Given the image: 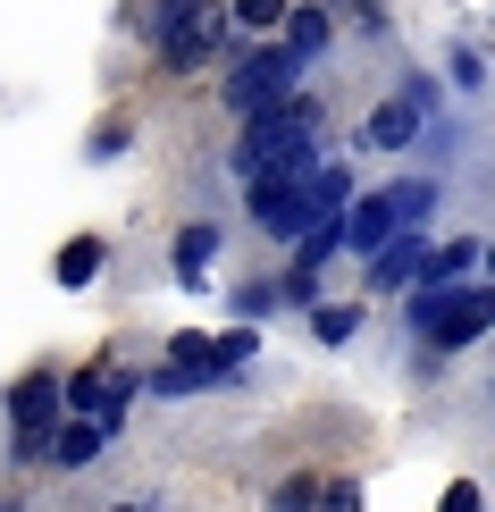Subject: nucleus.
<instances>
[{
    "instance_id": "obj_1",
    "label": "nucleus",
    "mask_w": 495,
    "mask_h": 512,
    "mask_svg": "<svg viewBox=\"0 0 495 512\" xmlns=\"http://www.w3.org/2000/svg\"><path fill=\"white\" fill-rule=\"evenodd\" d=\"M311 152H328V101H319V93H286V101L261 110V118H235L227 177H235V194H244V185H261V177L303 168Z\"/></svg>"
},
{
    "instance_id": "obj_2",
    "label": "nucleus",
    "mask_w": 495,
    "mask_h": 512,
    "mask_svg": "<svg viewBox=\"0 0 495 512\" xmlns=\"http://www.w3.org/2000/svg\"><path fill=\"white\" fill-rule=\"evenodd\" d=\"M303 68L286 59V42H235V59H227V76H219V110L227 118H261V110H277L286 93H303Z\"/></svg>"
},
{
    "instance_id": "obj_3",
    "label": "nucleus",
    "mask_w": 495,
    "mask_h": 512,
    "mask_svg": "<svg viewBox=\"0 0 495 512\" xmlns=\"http://www.w3.org/2000/svg\"><path fill=\"white\" fill-rule=\"evenodd\" d=\"M143 51H152L160 76H202L219 51H235V42H227V9H219V0H177L168 26L143 42Z\"/></svg>"
},
{
    "instance_id": "obj_4",
    "label": "nucleus",
    "mask_w": 495,
    "mask_h": 512,
    "mask_svg": "<svg viewBox=\"0 0 495 512\" xmlns=\"http://www.w3.org/2000/svg\"><path fill=\"white\" fill-rule=\"evenodd\" d=\"M9 471H42V445H51V429H59V370L51 361H34V370H17L9 378Z\"/></svg>"
},
{
    "instance_id": "obj_5",
    "label": "nucleus",
    "mask_w": 495,
    "mask_h": 512,
    "mask_svg": "<svg viewBox=\"0 0 495 512\" xmlns=\"http://www.w3.org/2000/svg\"><path fill=\"white\" fill-rule=\"evenodd\" d=\"M219 387V370H210V328H177L160 345V370H143V395L160 403H185V395H210Z\"/></svg>"
},
{
    "instance_id": "obj_6",
    "label": "nucleus",
    "mask_w": 495,
    "mask_h": 512,
    "mask_svg": "<svg viewBox=\"0 0 495 512\" xmlns=\"http://www.w3.org/2000/svg\"><path fill=\"white\" fill-rule=\"evenodd\" d=\"M487 328H495V286H487V277H462V286H454V303H445V311L420 328V345H437L445 361H454L462 345H479Z\"/></svg>"
},
{
    "instance_id": "obj_7",
    "label": "nucleus",
    "mask_w": 495,
    "mask_h": 512,
    "mask_svg": "<svg viewBox=\"0 0 495 512\" xmlns=\"http://www.w3.org/2000/svg\"><path fill=\"white\" fill-rule=\"evenodd\" d=\"M244 219H252V236H269V244H294L303 236V219H311V202H303V177H261V185H244Z\"/></svg>"
},
{
    "instance_id": "obj_8",
    "label": "nucleus",
    "mask_w": 495,
    "mask_h": 512,
    "mask_svg": "<svg viewBox=\"0 0 495 512\" xmlns=\"http://www.w3.org/2000/svg\"><path fill=\"white\" fill-rule=\"evenodd\" d=\"M277 42H286L294 68H319V59L336 51V0H286V17H277Z\"/></svg>"
},
{
    "instance_id": "obj_9",
    "label": "nucleus",
    "mask_w": 495,
    "mask_h": 512,
    "mask_svg": "<svg viewBox=\"0 0 495 512\" xmlns=\"http://www.w3.org/2000/svg\"><path fill=\"white\" fill-rule=\"evenodd\" d=\"M412 135H420V101L395 84V93H378L370 118H361V160H403V152H412Z\"/></svg>"
},
{
    "instance_id": "obj_10",
    "label": "nucleus",
    "mask_w": 495,
    "mask_h": 512,
    "mask_svg": "<svg viewBox=\"0 0 495 512\" xmlns=\"http://www.w3.org/2000/svg\"><path fill=\"white\" fill-rule=\"evenodd\" d=\"M428 261V227H395L378 252H361V277H370V294H403Z\"/></svg>"
},
{
    "instance_id": "obj_11",
    "label": "nucleus",
    "mask_w": 495,
    "mask_h": 512,
    "mask_svg": "<svg viewBox=\"0 0 495 512\" xmlns=\"http://www.w3.org/2000/svg\"><path fill=\"white\" fill-rule=\"evenodd\" d=\"M110 454V429H101L93 412H59V429H51V445H42V462H51V471H93V462Z\"/></svg>"
},
{
    "instance_id": "obj_12",
    "label": "nucleus",
    "mask_w": 495,
    "mask_h": 512,
    "mask_svg": "<svg viewBox=\"0 0 495 512\" xmlns=\"http://www.w3.org/2000/svg\"><path fill=\"white\" fill-rule=\"evenodd\" d=\"M219 244H227L219 219H185L177 236H168V277H177L185 294H202V277H210V261H219Z\"/></svg>"
},
{
    "instance_id": "obj_13",
    "label": "nucleus",
    "mask_w": 495,
    "mask_h": 512,
    "mask_svg": "<svg viewBox=\"0 0 495 512\" xmlns=\"http://www.w3.org/2000/svg\"><path fill=\"white\" fill-rule=\"evenodd\" d=\"M378 194H386V219H395V227H437V210H445V177L412 168V177H386Z\"/></svg>"
},
{
    "instance_id": "obj_14",
    "label": "nucleus",
    "mask_w": 495,
    "mask_h": 512,
    "mask_svg": "<svg viewBox=\"0 0 495 512\" xmlns=\"http://www.w3.org/2000/svg\"><path fill=\"white\" fill-rule=\"evenodd\" d=\"M101 269H110V236H93V227L51 252V286H59V294H93Z\"/></svg>"
},
{
    "instance_id": "obj_15",
    "label": "nucleus",
    "mask_w": 495,
    "mask_h": 512,
    "mask_svg": "<svg viewBox=\"0 0 495 512\" xmlns=\"http://www.w3.org/2000/svg\"><path fill=\"white\" fill-rule=\"evenodd\" d=\"M252 361H261V328H252V319H227V328H210V370H219V387H244Z\"/></svg>"
},
{
    "instance_id": "obj_16",
    "label": "nucleus",
    "mask_w": 495,
    "mask_h": 512,
    "mask_svg": "<svg viewBox=\"0 0 495 512\" xmlns=\"http://www.w3.org/2000/svg\"><path fill=\"white\" fill-rule=\"evenodd\" d=\"M479 261H487V236L479 227H462V236H428V261H420V277H437V286H462V277H479Z\"/></svg>"
},
{
    "instance_id": "obj_17",
    "label": "nucleus",
    "mask_w": 495,
    "mask_h": 512,
    "mask_svg": "<svg viewBox=\"0 0 495 512\" xmlns=\"http://www.w3.org/2000/svg\"><path fill=\"white\" fill-rule=\"evenodd\" d=\"M126 152H135V118H126V110H101L93 126H84V143H76L84 168H118Z\"/></svg>"
},
{
    "instance_id": "obj_18",
    "label": "nucleus",
    "mask_w": 495,
    "mask_h": 512,
    "mask_svg": "<svg viewBox=\"0 0 495 512\" xmlns=\"http://www.w3.org/2000/svg\"><path fill=\"white\" fill-rule=\"evenodd\" d=\"M445 93H462V101H479L487 93V51H479V42H445Z\"/></svg>"
},
{
    "instance_id": "obj_19",
    "label": "nucleus",
    "mask_w": 495,
    "mask_h": 512,
    "mask_svg": "<svg viewBox=\"0 0 495 512\" xmlns=\"http://www.w3.org/2000/svg\"><path fill=\"white\" fill-rule=\"evenodd\" d=\"M219 9H227V42H269L286 0H219Z\"/></svg>"
},
{
    "instance_id": "obj_20",
    "label": "nucleus",
    "mask_w": 495,
    "mask_h": 512,
    "mask_svg": "<svg viewBox=\"0 0 495 512\" xmlns=\"http://www.w3.org/2000/svg\"><path fill=\"white\" fill-rule=\"evenodd\" d=\"M303 328H311V345H353V336H361V303H311L303 311Z\"/></svg>"
},
{
    "instance_id": "obj_21",
    "label": "nucleus",
    "mask_w": 495,
    "mask_h": 512,
    "mask_svg": "<svg viewBox=\"0 0 495 512\" xmlns=\"http://www.w3.org/2000/svg\"><path fill=\"white\" fill-rule=\"evenodd\" d=\"M286 303H277V277H235L227 286V319H252V328H261V319H277Z\"/></svg>"
},
{
    "instance_id": "obj_22",
    "label": "nucleus",
    "mask_w": 495,
    "mask_h": 512,
    "mask_svg": "<svg viewBox=\"0 0 495 512\" xmlns=\"http://www.w3.org/2000/svg\"><path fill=\"white\" fill-rule=\"evenodd\" d=\"M336 26H353L361 42H395V9H386V0H344Z\"/></svg>"
},
{
    "instance_id": "obj_23",
    "label": "nucleus",
    "mask_w": 495,
    "mask_h": 512,
    "mask_svg": "<svg viewBox=\"0 0 495 512\" xmlns=\"http://www.w3.org/2000/svg\"><path fill=\"white\" fill-rule=\"evenodd\" d=\"M168 9H177V0H118V34L126 42H152L168 26Z\"/></svg>"
},
{
    "instance_id": "obj_24",
    "label": "nucleus",
    "mask_w": 495,
    "mask_h": 512,
    "mask_svg": "<svg viewBox=\"0 0 495 512\" xmlns=\"http://www.w3.org/2000/svg\"><path fill=\"white\" fill-rule=\"evenodd\" d=\"M311 504H319V471H286L261 496V512H311Z\"/></svg>"
},
{
    "instance_id": "obj_25",
    "label": "nucleus",
    "mask_w": 495,
    "mask_h": 512,
    "mask_svg": "<svg viewBox=\"0 0 495 512\" xmlns=\"http://www.w3.org/2000/svg\"><path fill=\"white\" fill-rule=\"evenodd\" d=\"M311 512H370V487H361L353 471H328L319 479V504Z\"/></svg>"
},
{
    "instance_id": "obj_26",
    "label": "nucleus",
    "mask_w": 495,
    "mask_h": 512,
    "mask_svg": "<svg viewBox=\"0 0 495 512\" xmlns=\"http://www.w3.org/2000/svg\"><path fill=\"white\" fill-rule=\"evenodd\" d=\"M437 512H487V487L479 479H454V487H445V504Z\"/></svg>"
},
{
    "instance_id": "obj_27",
    "label": "nucleus",
    "mask_w": 495,
    "mask_h": 512,
    "mask_svg": "<svg viewBox=\"0 0 495 512\" xmlns=\"http://www.w3.org/2000/svg\"><path fill=\"white\" fill-rule=\"evenodd\" d=\"M403 93L420 101V118H437V110H445V84H437V76H403Z\"/></svg>"
},
{
    "instance_id": "obj_28",
    "label": "nucleus",
    "mask_w": 495,
    "mask_h": 512,
    "mask_svg": "<svg viewBox=\"0 0 495 512\" xmlns=\"http://www.w3.org/2000/svg\"><path fill=\"white\" fill-rule=\"evenodd\" d=\"M110 512H152V504H110Z\"/></svg>"
}]
</instances>
